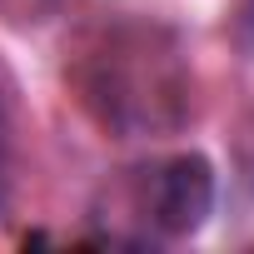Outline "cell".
<instances>
[{
	"instance_id": "2",
	"label": "cell",
	"mask_w": 254,
	"mask_h": 254,
	"mask_svg": "<svg viewBox=\"0 0 254 254\" xmlns=\"http://www.w3.org/2000/svg\"><path fill=\"white\" fill-rule=\"evenodd\" d=\"M214 199H219L214 165H209L199 150H185V155L160 160V165L145 175L140 209H145V219L155 224V234H165V239H190V234H199V229L209 224Z\"/></svg>"
},
{
	"instance_id": "3",
	"label": "cell",
	"mask_w": 254,
	"mask_h": 254,
	"mask_svg": "<svg viewBox=\"0 0 254 254\" xmlns=\"http://www.w3.org/2000/svg\"><path fill=\"white\" fill-rule=\"evenodd\" d=\"M10 185H15V140H10V100L0 80V214L10 209Z\"/></svg>"
},
{
	"instance_id": "1",
	"label": "cell",
	"mask_w": 254,
	"mask_h": 254,
	"mask_svg": "<svg viewBox=\"0 0 254 254\" xmlns=\"http://www.w3.org/2000/svg\"><path fill=\"white\" fill-rule=\"evenodd\" d=\"M80 105L120 140L175 135L194 115V80L170 30L115 20L75 55Z\"/></svg>"
}]
</instances>
